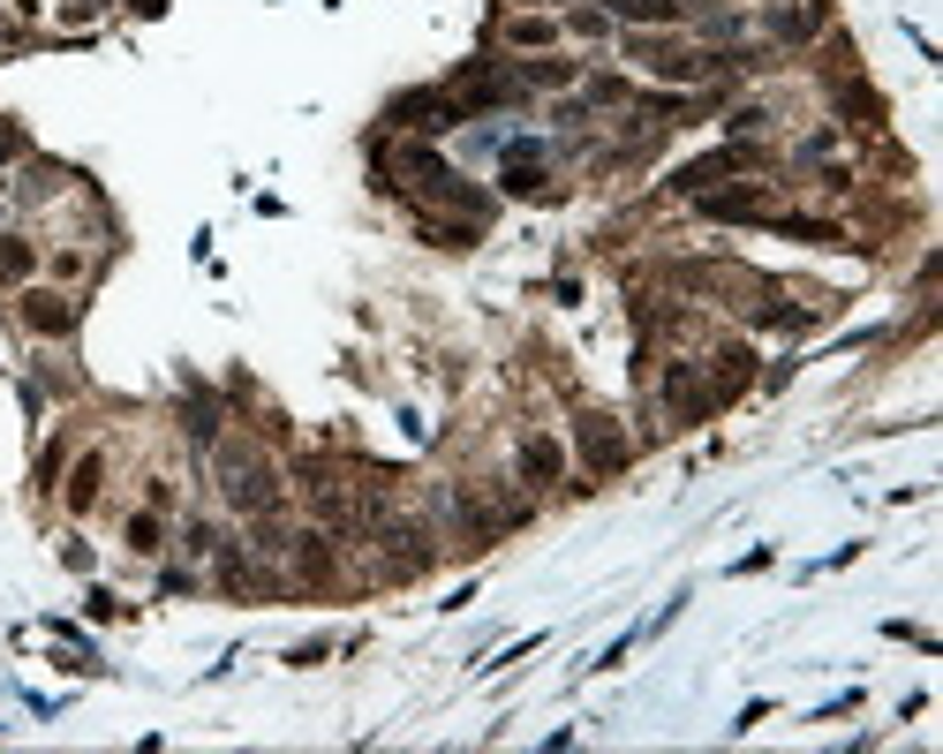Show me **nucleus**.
<instances>
[{
	"instance_id": "obj_4",
	"label": "nucleus",
	"mask_w": 943,
	"mask_h": 754,
	"mask_svg": "<svg viewBox=\"0 0 943 754\" xmlns=\"http://www.w3.org/2000/svg\"><path fill=\"white\" fill-rule=\"evenodd\" d=\"M740 166H755V151H748V144H732V151H710V158H694V166H679V174H672V189H694V196H702V189H710L717 174H740Z\"/></svg>"
},
{
	"instance_id": "obj_14",
	"label": "nucleus",
	"mask_w": 943,
	"mask_h": 754,
	"mask_svg": "<svg viewBox=\"0 0 943 754\" xmlns=\"http://www.w3.org/2000/svg\"><path fill=\"white\" fill-rule=\"evenodd\" d=\"M0 151H15V137H8V129H0Z\"/></svg>"
},
{
	"instance_id": "obj_7",
	"label": "nucleus",
	"mask_w": 943,
	"mask_h": 754,
	"mask_svg": "<svg viewBox=\"0 0 943 754\" xmlns=\"http://www.w3.org/2000/svg\"><path fill=\"white\" fill-rule=\"evenodd\" d=\"M710 219H755L763 212V189H732V196H702Z\"/></svg>"
},
{
	"instance_id": "obj_9",
	"label": "nucleus",
	"mask_w": 943,
	"mask_h": 754,
	"mask_svg": "<svg viewBox=\"0 0 943 754\" xmlns=\"http://www.w3.org/2000/svg\"><path fill=\"white\" fill-rule=\"evenodd\" d=\"M612 15H634V23H672L679 0H612Z\"/></svg>"
},
{
	"instance_id": "obj_11",
	"label": "nucleus",
	"mask_w": 943,
	"mask_h": 754,
	"mask_svg": "<svg viewBox=\"0 0 943 754\" xmlns=\"http://www.w3.org/2000/svg\"><path fill=\"white\" fill-rule=\"evenodd\" d=\"M15 272H30V250L23 242H0V280H15Z\"/></svg>"
},
{
	"instance_id": "obj_6",
	"label": "nucleus",
	"mask_w": 943,
	"mask_h": 754,
	"mask_svg": "<svg viewBox=\"0 0 943 754\" xmlns=\"http://www.w3.org/2000/svg\"><path fill=\"white\" fill-rule=\"evenodd\" d=\"M23 317H30L38 332H68V324H76V309L61 295H23Z\"/></svg>"
},
{
	"instance_id": "obj_2",
	"label": "nucleus",
	"mask_w": 943,
	"mask_h": 754,
	"mask_svg": "<svg viewBox=\"0 0 943 754\" xmlns=\"http://www.w3.org/2000/svg\"><path fill=\"white\" fill-rule=\"evenodd\" d=\"M227 498H234V506H250V513H257V506H272V468H265L257 452H227Z\"/></svg>"
},
{
	"instance_id": "obj_10",
	"label": "nucleus",
	"mask_w": 943,
	"mask_h": 754,
	"mask_svg": "<svg viewBox=\"0 0 943 754\" xmlns=\"http://www.w3.org/2000/svg\"><path fill=\"white\" fill-rule=\"evenodd\" d=\"M91 490H99V460H84V468H76V483H68V506H91Z\"/></svg>"
},
{
	"instance_id": "obj_12",
	"label": "nucleus",
	"mask_w": 943,
	"mask_h": 754,
	"mask_svg": "<svg viewBox=\"0 0 943 754\" xmlns=\"http://www.w3.org/2000/svg\"><path fill=\"white\" fill-rule=\"evenodd\" d=\"M129 544H137V551H158V521H152V513L129 521Z\"/></svg>"
},
{
	"instance_id": "obj_3",
	"label": "nucleus",
	"mask_w": 943,
	"mask_h": 754,
	"mask_svg": "<svg viewBox=\"0 0 943 754\" xmlns=\"http://www.w3.org/2000/svg\"><path fill=\"white\" fill-rule=\"evenodd\" d=\"M582 460H589L597 475H620V468H627V438H620L604 416H582Z\"/></svg>"
},
{
	"instance_id": "obj_5",
	"label": "nucleus",
	"mask_w": 943,
	"mask_h": 754,
	"mask_svg": "<svg viewBox=\"0 0 943 754\" xmlns=\"http://www.w3.org/2000/svg\"><path fill=\"white\" fill-rule=\"evenodd\" d=\"M461 114H469L461 99H400L393 106V122H408V129H454Z\"/></svg>"
},
{
	"instance_id": "obj_1",
	"label": "nucleus",
	"mask_w": 943,
	"mask_h": 754,
	"mask_svg": "<svg viewBox=\"0 0 943 754\" xmlns=\"http://www.w3.org/2000/svg\"><path fill=\"white\" fill-rule=\"evenodd\" d=\"M400 166L416 174V189H423V196H446V204H461L469 219H483V196H475V189H461V174H454L438 151H400Z\"/></svg>"
},
{
	"instance_id": "obj_8",
	"label": "nucleus",
	"mask_w": 943,
	"mask_h": 754,
	"mask_svg": "<svg viewBox=\"0 0 943 754\" xmlns=\"http://www.w3.org/2000/svg\"><path fill=\"white\" fill-rule=\"evenodd\" d=\"M521 475H528V483H551V475H559V446H551V438H528V446H521Z\"/></svg>"
},
{
	"instance_id": "obj_13",
	"label": "nucleus",
	"mask_w": 943,
	"mask_h": 754,
	"mask_svg": "<svg viewBox=\"0 0 943 754\" xmlns=\"http://www.w3.org/2000/svg\"><path fill=\"white\" fill-rule=\"evenodd\" d=\"M528 76H536V84H566L574 68H566V61H528Z\"/></svg>"
}]
</instances>
